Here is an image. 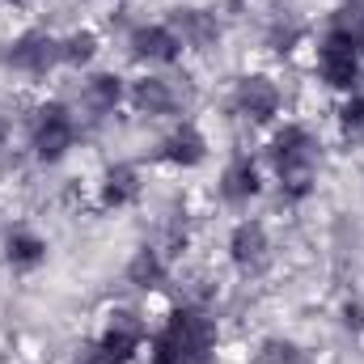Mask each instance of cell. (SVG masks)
I'll list each match as a JSON object with an SVG mask.
<instances>
[{
	"label": "cell",
	"mask_w": 364,
	"mask_h": 364,
	"mask_svg": "<svg viewBox=\"0 0 364 364\" xmlns=\"http://www.w3.org/2000/svg\"><path fill=\"white\" fill-rule=\"evenodd\" d=\"M212 352H216V322L199 305L170 309L166 326L149 339L153 364H212Z\"/></svg>",
	"instance_id": "cell-1"
},
{
	"label": "cell",
	"mask_w": 364,
	"mask_h": 364,
	"mask_svg": "<svg viewBox=\"0 0 364 364\" xmlns=\"http://www.w3.org/2000/svg\"><path fill=\"white\" fill-rule=\"evenodd\" d=\"M272 170L279 178V191L288 199H305L314 191V178H318V140L309 127L301 123H288L279 127L272 140Z\"/></svg>",
	"instance_id": "cell-2"
},
{
	"label": "cell",
	"mask_w": 364,
	"mask_h": 364,
	"mask_svg": "<svg viewBox=\"0 0 364 364\" xmlns=\"http://www.w3.org/2000/svg\"><path fill=\"white\" fill-rule=\"evenodd\" d=\"M144 339H149V331H144L140 314L114 309L110 322H106V331L77 356V364H127L140 348H144Z\"/></svg>",
	"instance_id": "cell-3"
},
{
	"label": "cell",
	"mask_w": 364,
	"mask_h": 364,
	"mask_svg": "<svg viewBox=\"0 0 364 364\" xmlns=\"http://www.w3.org/2000/svg\"><path fill=\"white\" fill-rule=\"evenodd\" d=\"M77 144V114L64 106V102H47L34 110V123H30V149L38 161L55 166L73 153Z\"/></svg>",
	"instance_id": "cell-4"
},
{
	"label": "cell",
	"mask_w": 364,
	"mask_h": 364,
	"mask_svg": "<svg viewBox=\"0 0 364 364\" xmlns=\"http://www.w3.org/2000/svg\"><path fill=\"white\" fill-rule=\"evenodd\" d=\"M360 68H364V47H356L352 38L326 30V38L318 43V77L331 85V90L356 93L360 85Z\"/></svg>",
	"instance_id": "cell-5"
},
{
	"label": "cell",
	"mask_w": 364,
	"mask_h": 364,
	"mask_svg": "<svg viewBox=\"0 0 364 364\" xmlns=\"http://www.w3.org/2000/svg\"><path fill=\"white\" fill-rule=\"evenodd\" d=\"M4 64L17 68V73H30V77H47L51 68L64 64V38H55V34H21L4 51Z\"/></svg>",
	"instance_id": "cell-6"
},
{
	"label": "cell",
	"mask_w": 364,
	"mask_h": 364,
	"mask_svg": "<svg viewBox=\"0 0 364 364\" xmlns=\"http://www.w3.org/2000/svg\"><path fill=\"white\" fill-rule=\"evenodd\" d=\"M279 102H284L279 85H275L272 77H263V73L242 77L237 90H233V110L242 119H250V123H272L275 114H279Z\"/></svg>",
	"instance_id": "cell-7"
},
{
	"label": "cell",
	"mask_w": 364,
	"mask_h": 364,
	"mask_svg": "<svg viewBox=\"0 0 364 364\" xmlns=\"http://www.w3.org/2000/svg\"><path fill=\"white\" fill-rule=\"evenodd\" d=\"M229 259L242 275H259L272 263V237L259 220H242L233 233H229Z\"/></svg>",
	"instance_id": "cell-8"
},
{
	"label": "cell",
	"mask_w": 364,
	"mask_h": 364,
	"mask_svg": "<svg viewBox=\"0 0 364 364\" xmlns=\"http://www.w3.org/2000/svg\"><path fill=\"white\" fill-rule=\"evenodd\" d=\"M127 43H132V55L140 64H157V68L178 64V55H182V43L170 26H140V30H132Z\"/></svg>",
	"instance_id": "cell-9"
},
{
	"label": "cell",
	"mask_w": 364,
	"mask_h": 364,
	"mask_svg": "<svg viewBox=\"0 0 364 364\" xmlns=\"http://www.w3.org/2000/svg\"><path fill=\"white\" fill-rule=\"evenodd\" d=\"M166 26L178 34L182 51H186V47H191V51H208V47L220 38V21H216L212 13H203V9H178Z\"/></svg>",
	"instance_id": "cell-10"
},
{
	"label": "cell",
	"mask_w": 364,
	"mask_h": 364,
	"mask_svg": "<svg viewBox=\"0 0 364 364\" xmlns=\"http://www.w3.org/2000/svg\"><path fill=\"white\" fill-rule=\"evenodd\" d=\"M132 106L149 119H161V114H174L182 106V93L170 77H144L132 85Z\"/></svg>",
	"instance_id": "cell-11"
},
{
	"label": "cell",
	"mask_w": 364,
	"mask_h": 364,
	"mask_svg": "<svg viewBox=\"0 0 364 364\" xmlns=\"http://www.w3.org/2000/svg\"><path fill=\"white\" fill-rule=\"evenodd\" d=\"M166 166H178V170H191V166H199L203 157H208V140H203V132L195 127V123H182L174 127L166 140H161V153H157Z\"/></svg>",
	"instance_id": "cell-12"
},
{
	"label": "cell",
	"mask_w": 364,
	"mask_h": 364,
	"mask_svg": "<svg viewBox=\"0 0 364 364\" xmlns=\"http://www.w3.org/2000/svg\"><path fill=\"white\" fill-rule=\"evenodd\" d=\"M263 191V178H259V166L250 157H233L220 174V199L225 203H250L255 195Z\"/></svg>",
	"instance_id": "cell-13"
},
{
	"label": "cell",
	"mask_w": 364,
	"mask_h": 364,
	"mask_svg": "<svg viewBox=\"0 0 364 364\" xmlns=\"http://www.w3.org/2000/svg\"><path fill=\"white\" fill-rule=\"evenodd\" d=\"M4 259H9L13 272H34L47 259V242L38 233H30V229H13L4 237Z\"/></svg>",
	"instance_id": "cell-14"
},
{
	"label": "cell",
	"mask_w": 364,
	"mask_h": 364,
	"mask_svg": "<svg viewBox=\"0 0 364 364\" xmlns=\"http://www.w3.org/2000/svg\"><path fill=\"white\" fill-rule=\"evenodd\" d=\"M123 97H127L123 77H114V73H93L90 81H85V90H81V106L93 110V114H110Z\"/></svg>",
	"instance_id": "cell-15"
},
{
	"label": "cell",
	"mask_w": 364,
	"mask_h": 364,
	"mask_svg": "<svg viewBox=\"0 0 364 364\" xmlns=\"http://www.w3.org/2000/svg\"><path fill=\"white\" fill-rule=\"evenodd\" d=\"M140 199V174L132 166H110L102 178V203L106 208H127Z\"/></svg>",
	"instance_id": "cell-16"
},
{
	"label": "cell",
	"mask_w": 364,
	"mask_h": 364,
	"mask_svg": "<svg viewBox=\"0 0 364 364\" xmlns=\"http://www.w3.org/2000/svg\"><path fill=\"white\" fill-rule=\"evenodd\" d=\"M127 279H132L136 288H161V279H166V259H161V250L140 246L136 259L127 263Z\"/></svg>",
	"instance_id": "cell-17"
},
{
	"label": "cell",
	"mask_w": 364,
	"mask_h": 364,
	"mask_svg": "<svg viewBox=\"0 0 364 364\" xmlns=\"http://www.w3.org/2000/svg\"><path fill=\"white\" fill-rule=\"evenodd\" d=\"M331 30L352 38L356 47H364V0H343L335 13H331Z\"/></svg>",
	"instance_id": "cell-18"
},
{
	"label": "cell",
	"mask_w": 364,
	"mask_h": 364,
	"mask_svg": "<svg viewBox=\"0 0 364 364\" xmlns=\"http://www.w3.org/2000/svg\"><path fill=\"white\" fill-rule=\"evenodd\" d=\"M93 55H97V34H93V30H77V34L64 38V64L85 68Z\"/></svg>",
	"instance_id": "cell-19"
},
{
	"label": "cell",
	"mask_w": 364,
	"mask_h": 364,
	"mask_svg": "<svg viewBox=\"0 0 364 364\" xmlns=\"http://www.w3.org/2000/svg\"><path fill=\"white\" fill-rule=\"evenodd\" d=\"M259 360L263 364H309L305 360V352H301L292 339H267L263 352H259Z\"/></svg>",
	"instance_id": "cell-20"
},
{
	"label": "cell",
	"mask_w": 364,
	"mask_h": 364,
	"mask_svg": "<svg viewBox=\"0 0 364 364\" xmlns=\"http://www.w3.org/2000/svg\"><path fill=\"white\" fill-rule=\"evenodd\" d=\"M339 127L348 136H364V93H348V102L339 106Z\"/></svg>",
	"instance_id": "cell-21"
},
{
	"label": "cell",
	"mask_w": 364,
	"mask_h": 364,
	"mask_svg": "<svg viewBox=\"0 0 364 364\" xmlns=\"http://www.w3.org/2000/svg\"><path fill=\"white\" fill-rule=\"evenodd\" d=\"M4 136H9V127H4V119H0V144H4Z\"/></svg>",
	"instance_id": "cell-22"
}]
</instances>
